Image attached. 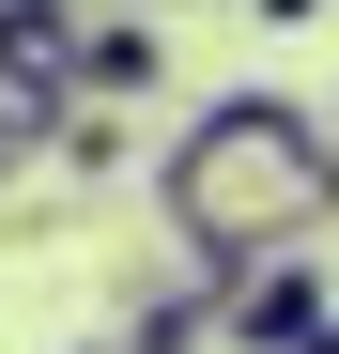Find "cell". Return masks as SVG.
Listing matches in <instances>:
<instances>
[{"label": "cell", "mask_w": 339, "mask_h": 354, "mask_svg": "<svg viewBox=\"0 0 339 354\" xmlns=\"http://www.w3.org/2000/svg\"><path fill=\"white\" fill-rule=\"evenodd\" d=\"M339 324V292H324V262L293 247V262H247V277H216V339L232 354H309Z\"/></svg>", "instance_id": "7a4b0ae2"}, {"label": "cell", "mask_w": 339, "mask_h": 354, "mask_svg": "<svg viewBox=\"0 0 339 354\" xmlns=\"http://www.w3.org/2000/svg\"><path fill=\"white\" fill-rule=\"evenodd\" d=\"M16 16H77V0H16Z\"/></svg>", "instance_id": "9c48e42d"}, {"label": "cell", "mask_w": 339, "mask_h": 354, "mask_svg": "<svg viewBox=\"0 0 339 354\" xmlns=\"http://www.w3.org/2000/svg\"><path fill=\"white\" fill-rule=\"evenodd\" d=\"M0 77H16V0H0Z\"/></svg>", "instance_id": "ba28073f"}, {"label": "cell", "mask_w": 339, "mask_h": 354, "mask_svg": "<svg viewBox=\"0 0 339 354\" xmlns=\"http://www.w3.org/2000/svg\"><path fill=\"white\" fill-rule=\"evenodd\" d=\"M247 16H262V31H309V16H324V0H247Z\"/></svg>", "instance_id": "52a82bcc"}, {"label": "cell", "mask_w": 339, "mask_h": 354, "mask_svg": "<svg viewBox=\"0 0 339 354\" xmlns=\"http://www.w3.org/2000/svg\"><path fill=\"white\" fill-rule=\"evenodd\" d=\"M154 62H170V46H154L139 16H77V108H124V93H154Z\"/></svg>", "instance_id": "3957f363"}, {"label": "cell", "mask_w": 339, "mask_h": 354, "mask_svg": "<svg viewBox=\"0 0 339 354\" xmlns=\"http://www.w3.org/2000/svg\"><path fill=\"white\" fill-rule=\"evenodd\" d=\"M108 354H216V277H170V292H154V308L108 339Z\"/></svg>", "instance_id": "5b68a950"}, {"label": "cell", "mask_w": 339, "mask_h": 354, "mask_svg": "<svg viewBox=\"0 0 339 354\" xmlns=\"http://www.w3.org/2000/svg\"><path fill=\"white\" fill-rule=\"evenodd\" d=\"M62 124H77L62 93H31V77H0V201H16L31 169H62Z\"/></svg>", "instance_id": "277c9868"}, {"label": "cell", "mask_w": 339, "mask_h": 354, "mask_svg": "<svg viewBox=\"0 0 339 354\" xmlns=\"http://www.w3.org/2000/svg\"><path fill=\"white\" fill-rule=\"evenodd\" d=\"M309 354H339V324H324V339H309Z\"/></svg>", "instance_id": "30bf717a"}, {"label": "cell", "mask_w": 339, "mask_h": 354, "mask_svg": "<svg viewBox=\"0 0 339 354\" xmlns=\"http://www.w3.org/2000/svg\"><path fill=\"white\" fill-rule=\"evenodd\" d=\"M124 169H139L124 108H77V124H62V185H124Z\"/></svg>", "instance_id": "8992f818"}, {"label": "cell", "mask_w": 339, "mask_h": 354, "mask_svg": "<svg viewBox=\"0 0 339 354\" xmlns=\"http://www.w3.org/2000/svg\"><path fill=\"white\" fill-rule=\"evenodd\" d=\"M154 216L185 231V277H247L339 231V124L293 93H201L185 139L154 154Z\"/></svg>", "instance_id": "6da1fadb"}]
</instances>
